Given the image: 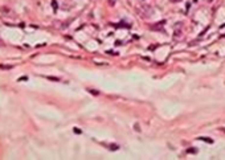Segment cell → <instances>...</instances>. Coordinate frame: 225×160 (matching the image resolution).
<instances>
[{
  "mask_svg": "<svg viewBox=\"0 0 225 160\" xmlns=\"http://www.w3.org/2000/svg\"><path fill=\"white\" fill-rule=\"evenodd\" d=\"M187 153H197V148H188Z\"/></svg>",
  "mask_w": 225,
  "mask_h": 160,
  "instance_id": "2",
  "label": "cell"
},
{
  "mask_svg": "<svg viewBox=\"0 0 225 160\" xmlns=\"http://www.w3.org/2000/svg\"><path fill=\"white\" fill-rule=\"evenodd\" d=\"M114 1H115V0H110V1H109L110 5H114Z\"/></svg>",
  "mask_w": 225,
  "mask_h": 160,
  "instance_id": "12",
  "label": "cell"
},
{
  "mask_svg": "<svg viewBox=\"0 0 225 160\" xmlns=\"http://www.w3.org/2000/svg\"><path fill=\"white\" fill-rule=\"evenodd\" d=\"M109 148H110V149H113V151H114V149H118L119 147L117 146V144H110V146H109Z\"/></svg>",
  "mask_w": 225,
  "mask_h": 160,
  "instance_id": "4",
  "label": "cell"
},
{
  "mask_svg": "<svg viewBox=\"0 0 225 160\" xmlns=\"http://www.w3.org/2000/svg\"><path fill=\"white\" fill-rule=\"evenodd\" d=\"M12 65H0V69H12Z\"/></svg>",
  "mask_w": 225,
  "mask_h": 160,
  "instance_id": "3",
  "label": "cell"
},
{
  "mask_svg": "<svg viewBox=\"0 0 225 160\" xmlns=\"http://www.w3.org/2000/svg\"><path fill=\"white\" fill-rule=\"evenodd\" d=\"M180 33H181L180 31H176V32H175V37H179V34H180Z\"/></svg>",
  "mask_w": 225,
  "mask_h": 160,
  "instance_id": "8",
  "label": "cell"
},
{
  "mask_svg": "<svg viewBox=\"0 0 225 160\" xmlns=\"http://www.w3.org/2000/svg\"><path fill=\"white\" fill-rule=\"evenodd\" d=\"M135 130H138V131H141V127H139L138 125H135Z\"/></svg>",
  "mask_w": 225,
  "mask_h": 160,
  "instance_id": "11",
  "label": "cell"
},
{
  "mask_svg": "<svg viewBox=\"0 0 225 160\" xmlns=\"http://www.w3.org/2000/svg\"><path fill=\"white\" fill-rule=\"evenodd\" d=\"M73 131L76 132V134H81V132H82V131H81L80 128H76V127H74V130H73Z\"/></svg>",
  "mask_w": 225,
  "mask_h": 160,
  "instance_id": "7",
  "label": "cell"
},
{
  "mask_svg": "<svg viewBox=\"0 0 225 160\" xmlns=\"http://www.w3.org/2000/svg\"><path fill=\"white\" fill-rule=\"evenodd\" d=\"M48 80H50V81H57V82L60 81V80H58V78H56V77H48Z\"/></svg>",
  "mask_w": 225,
  "mask_h": 160,
  "instance_id": "6",
  "label": "cell"
},
{
  "mask_svg": "<svg viewBox=\"0 0 225 160\" xmlns=\"http://www.w3.org/2000/svg\"><path fill=\"white\" fill-rule=\"evenodd\" d=\"M27 80H28V77H21L20 78V81H27Z\"/></svg>",
  "mask_w": 225,
  "mask_h": 160,
  "instance_id": "9",
  "label": "cell"
},
{
  "mask_svg": "<svg viewBox=\"0 0 225 160\" xmlns=\"http://www.w3.org/2000/svg\"><path fill=\"white\" fill-rule=\"evenodd\" d=\"M199 140L207 142V143H209V144H212V143H213V139H211V138H205V136H200V138H199Z\"/></svg>",
  "mask_w": 225,
  "mask_h": 160,
  "instance_id": "1",
  "label": "cell"
},
{
  "mask_svg": "<svg viewBox=\"0 0 225 160\" xmlns=\"http://www.w3.org/2000/svg\"><path fill=\"white\" fill-rule=\"evenodd\" d=\"M52 5H53L54 11H56V9H57V3H56V0H52Z\"/></svg>",
  "mask_w": 225,
  "mask_h": 160,
  "instance_id": "5",
  "label": "cell"
},
{
  "mask_svg": "<svg viewBox=\"0 0 225 160\" xmlns=\"http://www.w3.org/2000/svg\"><path fill=\"white\" fill-rule=\"evenodd\" d=\"M171 3H179V1H181V0H169Z\"/></svg>",
  "mask_w": 225,
  "mask_h": 160,
  "instance_id": "10",
  "label": "cell"
}]
</instances>
